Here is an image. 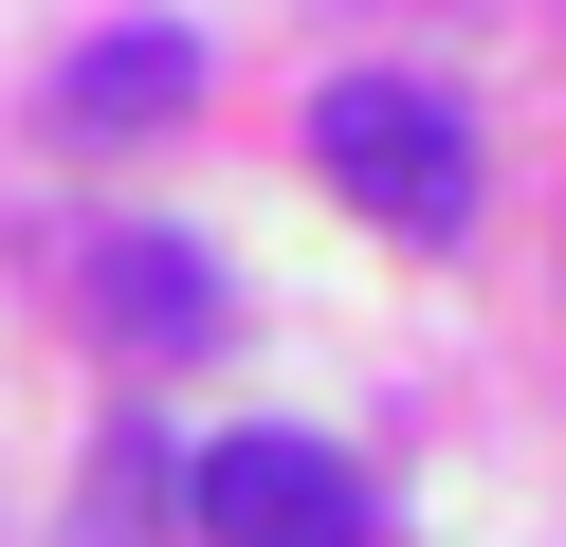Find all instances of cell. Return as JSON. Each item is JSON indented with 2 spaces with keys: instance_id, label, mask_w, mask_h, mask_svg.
Returning <instances> with one entry per match:
<instances>
[{
  "instance_id": "6da1fadb",
  "label": "cell",
  "mask_w": 566,
  "mask_h": 547,
  "mask_svg": "<svg viewBox=\"0 0 566 547\" xmlns=\"http://www.w3.org/2000/svg\"><path fill=\"white\" fill-rule=\"evenodd\" d=\"M311 165H329L384 238H457V219H475V128H457L420 73H329V92H311Z\"/></svg>"
},
{
  "instance_id": "7a4b0ae2",
  "label": "cell",
  "mask_w": 566,
  "mask_h": 547,
  "mask_svg": "<svg viewBox=\"0 0 566 547\" xmlns=\"http://www.w3.org/2000/svg\"><path fill=\"white\" fill-rule=\"evenodd\" d=\"M184 511H201V547H384V493L329 438H220L184 474Z\"/></svg>"
},
{
  "instance_id": "3957f363",
  "label": "cell",
  "mask_w": 566,
  "mask_h": 547,
  "mask_svg": "<svg viewBox=\"0 0 566 547\" xmlns=\"http://www.w3.org/2000/svg\"><path fill=\"white\" fill-rule=\"evenodd\" d=\"M184 109H201V36H165V19L55 55V146H128V128H184Z\"/></svg>"
},
{
  "instance_id": "277c9868",
  "label": "cell",
  "mask_w": 566,
  "mask_h": 547,
  "mask_svg": "<svg viewBox=\"0 0 566 547\" xmlns=\"http://www.w3.org/2000/svg\"><path fill=\"white\" fill-rule=\"evenodd\" d=\"M92 311H111L147 365H184V347H220V255L201 238H111L92 255Z\"/></svg>"
}]
</instances>
